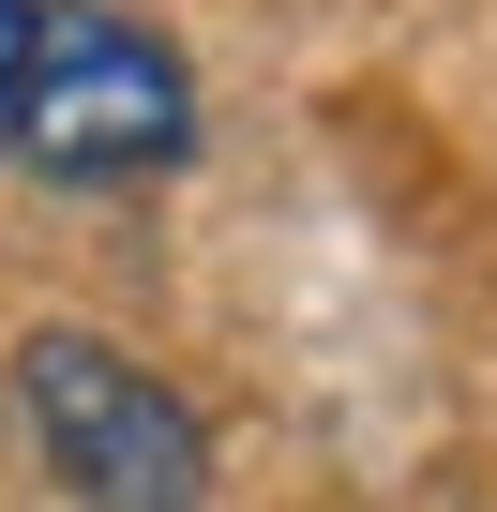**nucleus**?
I'll return each instance as SVG.
<instances>
[{
  "label": "nucleus",
  "instance_id": "f257e3e1",
  "mask_svg": "<svg viewBox=\"0 0 497 512\" xmlns=\"http://www.w3.org/2000/svg\"><path fill=\"white\" fill-rule=\"evenodd\" d=\"M0 166L46 196H136L196 166V61L121 16V0H46L31 16V76L0 106Z\"/></svg>",
  "mask_w": 497,
  "mask_h": 512
},
{
  "label": "nucleus",
  "instance_id": "f03ea898",
  "mask_svg": "<svg viewBox=\"0 0 497 512\" xmlns=\"http://www.w3.org/2000/svg\"><path fill=\"white\" fill-rule=\"evenodd\" d=\"M0 392H16V437L31 467L76 497V512H211V422L181 377H151L121 332H16V362H0Z\"/></svg>",
  "mask_w": 497,
  "mask_h": 512
},
{
  "label": "nucleus",
  "instance_id": "7ed1b4c3",
  "mask_svg": "<svg viewBox=\"0 0 497 512\" xmlns=\"http://www.w3.org/2000/svg\"><path fill=\"white\" fill-rule=\"evenodd\" d=\"M31 16L46 0H0V106H16V76H31Z\"/></svg>",
  "mask_w": 497,
  "mask_h": 512
}]
</instances>
